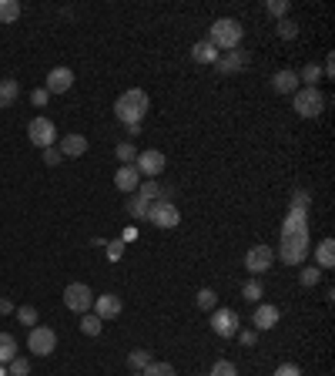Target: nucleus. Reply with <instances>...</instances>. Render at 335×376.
Returning <instances> with one entry per match:
<instances>
[{"label":"nucleus","mask_w":335,"mask_h":376,"mask_svg":"<svg viewBox=\"0 0 335 376\" xmlns=\"http://www.w3.org/2000/svg\"><path fill=\"white\" fill-rule=\"evenodd\" d=\"M308 205H312V198H308V191H305V188H299V191L292 195V205H288V208H305V212H308Z\"/></svg>","instance_id":"nucleus-37"},{"label":"nucleus","mask_w":335,"mask_h":376,"mask_svg":"<svg viewBox=\"0 0 335 376\" xmlns=\"http://www.w3.org/2000/svg\"><path fill=\"white\" fill-rule=\"evenodd\" d=\"M322 74H325V78H332V74H335V61H332V57H325V68H322Z\"/></svg>","instance_id":"nucleus-44"},{"label":"nucleus","mask_w":335,"mask_h":376,"mask_svg":"<svg viewBox=\"0 0 335 376\" xmlns=\"http://www.w3.org/2000/svg\"><path fill=\"white\" fill-rule=\"evenodd\" d=\"M265 7H268V14H275V17H285L288 14V0H268Z\"/></svg>","instance_id":"nucleus-39"},{"label":"nucleus","mask_w":335,"mask_h":376,"mask_svg":"<svg viewBox=\"0 0 335 376\" xmlns=\"http://www.w3.org/2000/svg\"><path fill=\"white\" fill-rule=\"evenodd\" d=\"M74 87V71L70 68H54L47 74V85H44V91L47 94H67Z\"/></svg>","instance_id":"nucleus-13"},{"label":"nucleus","mask_w":335,"mask_h":376,"mask_svg":"<svg viewBox=\"0 0 335 376\" xmlns=\"http://www.w3.org/2000/svg\"><path fill=\"white\" fill-rule=\"evenodd\" d=\"M104 249H107V259H111V262H117V259L124 256V242H121V239L104 242Z\"/></svg>","instance_id":"nucleus-38"},{"label":"nucleus","mask_w":335,"mask_h":376,"mask_svg":"<svg viewBox=\"0 0 335 376\" xmlns=\"http://www.w3.org/2000/svg\"><path fill=\"white\" fill-rule=\"evenodd\" d=\"M47 98H50V94H47V91H44V87H37V91H34V94H31L34 108H44V104H47Z\"/></svg>","instance_id":"nucleus-43"},{"label":"nucleus","mask_w":335,"mask_h":376,"mask_svg":"<svg viewBox=\"0 0 335 376\" xmlns=\"http://www.w3.org/2000/svg\"><path fill=\"white\" fill-rule=\"evenodd\" d=\"M271 262H275V252L268 249V245H251L248 252H245V269L251 275H262L271 269Z\"/></svg>","instance_id":"nucleus-10"},{"label":"nucleus","mask_w":335,"mask_h":376,"mask_svg":"<svg viewBox=\"0 0 335 376\" xmlns=\"http://www.w3.org/2000/svg\"><path fill=\"white\" fill-rule=\"evenodd\" d=\"M292 108H295V115H302V118H318L322 108H325V98H322L318 87H299L292 94Z\"/></svg>","instance_id":"nucleus-4"},{"label":"nucleus","mask_w":335,"mask_h":376,"mask_svg":"<svg viewBox=\"0 0 335 376\" xmlns=\"http://www.w3.org/2000/svg\"><path fill=\"white\" fill-rule=\"evenodd\" d=\"M295 34H299V24H295V20H288V17L278 20V37H282V41H292Z\"/></svg>","instance_id":"nucleus-34"},{"label":"nucleus","mask_w":335,"mask_h":376,"mask_svg":"<svg viewBox=\"0 0 335 376\" xmlns=\"http://www.w3.org/2000/svg\"><path fill=\"white\" fill-rule=\"evenodd\" d=\"M148 208H151V202L141 191H131V195H128V215H131V219H148Z\"/></svg>","instance_id":"nucleus-21"},{"label":"nucleus","mask_w":335,"mask_h":376,"mask_svg":"<svg viewBox=\"0 0 335 376\" xmlns=\"http://www.w3.org/2000/svg\"><path fill=\"white\" fill-rule=\"evenodd\" d=\"M208 376H238V370H234V363H228V359H218Z\"/></svg>","instance_id":"nucleus-35"},{"label":"nucleus","mask_w":335,"mask_h":376,"mask_svg":"<svg viewBox=\"0 0 335 376\" xmlns=\"http://www.w3.org/2000/svg\"><path fill=\"white\" fill-rule=\"evenodd\" d=\"M148 222L154 225V229H178V225H181V212H178L174 202H151Z\"/></svg>","instance_id":"nucleus-5"},{"label":"nucleus","mask_w":335,"mask_h":376,"mask_svg":"<svg viewBox=\"0 0 335 376\" xmlns=\"http://www.w3.org/2000/svg\"><path fill=\"white\" fill-rule=\"evenodd\" d=\"M148 108H151L148 91H141V87H131V91L117 94L114 115H117V121H121V124H141V118L148 115Z\"/></svg>","instance_id":"nucleus-2"},{"label":"nucleus","mask_w":335,"mask_h":376,"mask_svg":"<svg viewBox=\"0 0 335 376\" xmlns=\"http://www.w3.org/2000/svg\"><path fill=\"white\" fill-rule=\"evenodd\" d=\"M215 68H218V74H238V71L248 68V51L234 48V51H228L225 57H218Z\"/></svg>","instance_id":"nucleus-14"},{"label":"nucleus","mask_w":335,"mask_h":376,"mask_svg":"<svg viewBox=\"0 0 335 376\" xmlns=\"http://www.w3.org/2000/svg\"><path fill=\"white\" fill-rule=\"evenodd\" d=\"M315 266H318V269H332V266H335V239H322V242H318Z\"/></svg>","instance_id":"nucleus-19"},{"label":"nucleus","mask_w":335,"mask_h":376,"mask_svg":"<svg viewBox=\"0 0 335 376\" xmlns=\"http://www.w3.org/2000/svg\"><path fill=\"white\" fill-rule=\"evenodd\" d=\"M20 17V3L17 0H0V24H14Z\"/></svg>","instance_id":"nucleus-24"},{"label":"nucleus","mask_w":335,"mask_h":376,"mask_svg":"<svg viewBox=\"0 0 335 376\" xmlns=\"http://www.w3.org/2000/svg\"><path fill=\"white\" fill-rule=\"evenodd\" d=\"M17 356V340L10 333H0V366H7Z\"/></svg>","instance_id":"nucleus-23"},{"label":"nucleus","mask_w":335,"mask_h":376,"mask_svg":"<svg viewBox=\"0 0 335 376\" xmlns=\"http://www.w3.org/2000/svg\"><path fill=\"white\" fill-rule=\"evenodd\" d=\"M312 249V236H308V212L305 208H288L282 222V245H278V259L285 266H302Z\"/></svg>","instance_id":"nucleus-1"},{"label":"nucleus","mask_w":335,"mask_h":376,"mask_svg":"<svg viewBox=\"0 0 335 376\" xmlns=\"http://www.w3.org/2000/svg\"><path fill=\"white\" fill-rule=\"evenodd\" d=\"M7 373H10V376H27V373H31V359L14 356L10 363H7Z\"/></svg>","instance_id":"nucleus-31"},{"label":"nucleus","mask_w":335,"mask_h":376,"mask_svg":"<svg viewBox=\"0 0 335 376\" xmlns=\"http://www.w3.org/2000/svg\"><path fill=\"white\" fill-rule=\"evenodd\" d=\"M27 138H31L37 148H54V141H57V128H54V121L50 118H34L27 124Z\"/></svg>","instance_id":"nucleus-8"},{"label":"nucleus","mask_w":335,"mask_h":376,"mask_svg":"<svg viewBox=\"0 0 335 376\" xmlns=\"http://www.w3.org/2000/svg\"><path fill=\"white\" fill-rule=\"evenodd\" d=\"M27 349L34 356H50L57 349V333L50 326H34L31 336H27Z\"/></svg>","instance_id":"nucleus-6"},{"label":"nucleus","mask_w":335,"mask_h":376,"mask_svg":"<svg viewBox=\"0 0 335 376\" xmlns=\"http://www.w3.org/2000/svg\"><path fill=\"white\" fill-rule=\"evenodd\" d=\"M141 376H174V366H171V363H154V359H151L148 366L141 370Z\"/></svg>","instance_id":"nucleus-29"},{"label":"nucleus","mask_w":335,"mask_h":376,"mask_svg":"<svg viewBox=\"0 0 335 376\" xmlns=\"http://www.w3.org/2000/svg\"><path fill=\"white\" fill-rule=\"evenodd\" d=\"M191 57H195L198 64H215V61H218V57H221V54H218L215 48L208 44V41H198V44L191 48Z\"/></svg>","instance_id":"nucleus-22"},{"label":"nucleus","mask_w":335,"mask_h":376,"mask_svg":"<svg viewBox=\"0 0 335 376\" xmlns=\"http://www.w3.org/2000/svg\"><path fill=\"white\" fill-rule=\"evenodd\" d=\"M241 37H245V27L234 17H218L208 27V44L215 51H234V48H241Z\"/></svg>","instance_id":"nucleus-3"},{"label":"nucleus","mask_w":335,"mask_h":376,"mask_svg":"<svg viewBox=\"0 0 335 376\" xmlns=\"http://www.w3.org/2000/svg\"><path fill=\"white\" fill-rule=\"evenodd\" d=\"M271 87H275L278 94H295V91H299V74L292 68L275 71V74H271Z\"/></svg>","instance_id":"nucleus-17"},{"label":"nucleus","mask_w":335,"mask_h":376,"mask_svg":"<svg viewBox=\"0 0 335 376\" xmlns=\"http://www.w3.org/2000/svg\"><path fill=\"white\" fill-rule=\"evenodd\" d=\"M44 161L54 168V165H61V161H64V154L57 152V148H44Z\"/></svg>","instance_id":"nucleus-41"},{"label":"nucleus","mask_w":335,"mask_h":376,"mask_svg":"<svg viewBox=\"0 0 335 376\" xmlns=\"http://www.w3.org/2000/svg\"><path fill=\"white\" fill-rule=\"evenodd\" d=\"M100 326H104V319H98L94 312H84L81 316V333L84 336H100Z\"/></svg>","instance_id":"nucleus-25"},{"label":"nucleus","mask_w":335,"mask_h":376,"mask_svg":"<svg viewBox=\"0 0 335 376\" xmlns=\"http://www.w3.org/2000/svg\"><path fill=\"white\" fill-rule=\"evenodd\" d=\"M114 154H117V161H124V165H134V158H137V148H134L131 141H121L114 148Z\"/></svg>","instance_id":"nucleus-30"},{"label":"nucleus","mask_w":335,"mask_h":376,"mask_svg":"<svg viewBox=\"0 0 335 376\" xmlns=\"http://www.w3.org/2000/svg\"><path fill=\"white\" fill-rule=\"evenodd\" d=\"M137 185H141V175H137V168H134V165H121V168L114 171V188H121L124 195L137 191Z\"/></svg>","instance_id":"nucleus-16"},{"label":"nucleus","mask_w":335,"mask_h":376,"mask_svg":"<svg viewBox=\"0 0 335 376\" xmlns=\"http://www.w3.org/2000/svg\"><path fill=\"white\" fill-rule=\"evenodd\" d=\"M148 363H151V353H148V349H131V353H128V366H131L134 373H141V370H144Z\"/></svg>","instance_id":"nucleus-26"},{"label":"nucleus","mask_w":335,"mask_h":376,"mask_svg":"<svg viewBox=\"0 0 335 376\" xmlns=\"http://www.w3.org/2000/svg\"><path fill=\"white\" fill-rule=\"evenodd\" d=\"M57 152L64 154V158H81L84 152H87V138L84 135H64L61 138V148Z\"/></svg>","instance_id":"nucleus-18"},{"label":"nucleus","mask_w":335,"mask_h":376,"mask_svg":"<svg viewBox=\"0 0 335 376\" xmlns=\"http://www.w3.org/2000/svg\"><path fill=\"white\" fill-rule=\"evenodd\" d=\"M318 279H322V269H315V266H308V269H302V273H299V282L305 286V289L318 286Z\"/></svg>","instance_id":"nucleus-32"},{"label":"nucleus","mask_w":335,"mask_h":376,"mask_svg":"<svg viewBox=\"0 0 335 376\" xmlns=\"http://www.w3.org/2000/svg\"><path fill=\"white\" fill-rule=\"evenodd\" d=\"M17 319L34 329V326H37V309H34V306H20V309H17Z\"/></svg>","instance_id":"nucleus-36"},{"label":"nucleus","mask_w":335,"mask_h":376,"mask_svg":"<svg viewBox=\"0 0 335 376\" xmlns=\"http://www.w3.org/2000/svg\"><path fill=\"white\" fill-rule=\"evenodd\" d=\"M234 336H238L241 346H255V340H258V333H255V329H241V333H234Z\"/></svg>","instance_id":"nucleus-42"},{"label":"nucleus","mask_w":335,"mask_h":376,"mask_svg":"<svg viewBox=\"0 0 335 376\" xmlns=\"http://www.w3.org/2000/svg\"><path fill=\"white\" fill-rule=\"evenodd\" d=\"M195 303H198V309L211 312V309H218V292L215 289H201L198 296H195Z\"/></svg>","instance_id":"nucleus-28"},{"label":"nucleus","mask_w":335,"mask_h":376,"mask_svg":"<svg viewBox=\"0 0 335 376\" xmlns=\"http://www.w3.org/2000/svg\"><path fill=\"white\" fill-rule=\"evenodd\" d=\"M271 376H302V370L295 363H282V366H275V373Z\"/></svg>","instance_id":"nucleus-40"},{"label":"nucleus","mask_w":335,"mask_h":376,"mask_svg":"<svg viewBox=\"0 0 335 376\" xmlns=\"http://www.w3.org/2000/svg\"><path fill=\"white\" fill-rule=\"evenodd\" d=\"M0 376H10V373H7V366H0Z\"/></svg>","instance_id":"nucleus-46"},{"label":"nucleus","mask_w":335,"mask_h":376,"mask_svg":"<svg viewBox=\"0 0 335 376\" xmlns=\"http://www.w3.org/2000/svg\"><path fill=\"white\" fill-rule=\"evenodd\" d=\"M282 319V312L278 306H271V303H258L255 306V316H251V326H255V333H268V329H275Z\"/></svg>","instance_id":"nucleus-12"},{"label":"nucleus","mask_w":335,"mask_h":376,"mask_svg":"<svg viewBox=\"0 0 335 376\" xmlns=\"http://www.w3.org/2000/svg\"><path fill=\"white\" fill-rule=\"evenodd\" d=\"M64 306L70 309V312H91V306H94V292L87 289L84 282H70L64 289Z\"/></svg>","instance_id":"nucleus-7"},{"label":"nucleus","mask_w":335,"mask_h":376,"mask_svg":"<svg viewBox=\"0 0 335 376\" xmlns=\"http://www.w3.org/2000/svg\"><path fill=\"white\" fill-rule=\"evenodd\" d=\"M131 376H141V373H131Z\"/></svg>","instance_id":"nucleus-47"},{"label":"nucleus","mask_w":335,"mask_h":376,"mask_svg":"<svg viewBox=\"0 0 335 376\" xmlns=\"http://www.w3.org/2000/svg\"><path fill=\"white\" fill-rule=\"evenodd\" d=\"M241 296H245L248 303H262V296H265V292H262V282H255V279L245 282V286H241Z\"/></svg>","instance_id":"nucleus-33"},{"label":"nucleus","mask_w":335,"mask_h":376,"mask_svg":"<svg viewBox=\"0 0 335 376\" xmlns=\"http://www.w3.org/2000/svg\"><path fill=\"white\" fill-rule=\"evenodd\" d=\"M17 98H20V85L14 78H3L0 81V108H14Z\"/></svg>","instance_id":"nucleus-20"},{"label":"nucleus","mask_w":335,"mask_h":376,"mask_svg":"<svg viewBox=\"0 0 335 376\" xmlns=\"http://www.w3.org/2000/svg\"><path fill=\"white\" fill-rule=\"evenodd\" d=\"M299 81H305V87H318V81H322V68L318 64H305L299 74Z\"/></svg>","instance_id":"nucleus-27"},{"label":"nucleus","mask_w":335,"mask_h":376,"mask_svg":"<svg viewBox=\"0 0 335 376\" xmlns=\"http://www.w3.org/2000/svg\"><path fill=\"white\" fill-rule=\"evenodd\" d=\"M94 316L98 319H114V316H121V299H117L114 292H100V296H94Z\"/></svg>","instance_id":"nucleus-15"},{"label":"nucleus","mask_w":335,"mask_h":376,"mask_svg":"<svg viewBox=\"0 0 335 376\" xmlns=\"http://www.w3.org/2000/svg\"><path fill=\"white\" fill-rule=\"evenodd\" d=\"M7 312H14V303L10 299H0V316H7Z\"/></svg>","instance_id":"nucleus-45"},{"label":"nucleus","mask_w":335,"mask_h":376,"mask_svg":"<svg viewBox=\"0 0 335 376\" xmlns=\"http://www.w3.org/2000/svg\"><path fill=\"white\" fill-rule=\"evenodd\" d=\"M165 165H168V158H165V152H158V148H148V152H141L134 158L137 175H148V178H158V175L165 171Z\"/></svg>","instance_id":"nucleus-9"},{"label":"nucleus","mask_w":335,"mask_h":376,"mask_svg":"<svg viewBox=\"0 0 335 376\" xmlns=\"http://www.w3.org/2000/svg\"><path fill=\"white\" fill-rule=\"evenodd\" d=\"M211 329L221 340H232L238 333V312L234 309H211Z\"/></svg>","instance_id":"nucleus-11"}]
</instances>
